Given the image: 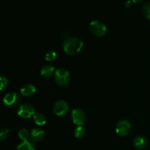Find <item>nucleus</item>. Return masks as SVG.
I'll return each instance as SVG.
<instances>
[{"mask_svg":"<svg viewBox=\"0 0 150 150\" xmlns=\"http://www.w3.org/2000/svg\"><path fill=\"white\" fill-rule=\"evenodd\" d=\"M83 45V41L77 38H70L66 40L63 43L64 51L70 55L79 54Z\"/></svg>","mask_w":150,"mask_h":150,"instance_id":"obj_1","label":"nucleus"},{"mask_svg":"<svg viewBox=\"0 0 150 150\" xmlns=\"http://www.w3.org/2000/svg\"><path fill=\"white\" fill-rule=\"evenodd\" d=\"M55 80L57 84L60 86H65L68 84L69 79H70V73L66 69L60 67L57 69L55 71Z\"/></svg>","mask_w":150,"mask_h":150,"instance_id":"obj_2","label":"nucleus"},{"mask_svg":"<svg viewBox=\"0 0 150 150\" xmlns=\"http://www.w3.org/2000/svg\"><path fill=\"white\" fill-rule=\"evenodd\" d=\"M89 29L92 33L98 37L103 36L107 30V27L100 21L95 20L92 21L89 25Z\"/></svg>","mask_w":150,"mask_h":150,"instance_id":"obj_3","label":"nucleus"},{"mask_svg":"<svg viewBox=\"0 0 150 150\" xmlns=\"http://www.w3.org/2000/svg\"><path fill=\"white\" fill-rule=\"evenodd\" d=\"M20 96L16 92H9L4 95L3 103L8 107H16L20 103Z\"/></svg>","mask_w":150,"mask_h":150,"instance_id":"obj_4","label":"nucleus"},{"mask_svg":"<svg viewBox=\"0 0 150 150\" xmlns=\"http://www.w3.org/2000/svg\"><path fill=\"white\" fill-rule=\"evenodd\" d=\"M71 118L73 123L79 126H82L86 121V114L80 108H74L71 112Z\"/></svg>","mask_w":150,"mask_h":150,"instance_id":"obj_5","label":"nucleus"},{"mask_svg":"<svg viewBox=\"0 0 150 150\" xmlns=\"http://www.w3.org/2000/svg\"><path fill=\"white\" fill-rule=\"evenodd\" d=\"M35 114V108L29 103H24L19 107L18 110V115L23 118H29Z\"/></svg>","mask_w":150,"mask_h":150,"instance_id":"obj_6","label":"nucleus"},{"mask_svg":"<svg viewBox=\"0 0 150 150\" xmlns=\"http://www.w3.org/2000/svg\"><path fill=\"white\" fill-rule=\"evenodd\" d=\"M130 123L127 120H122L120 121L116 127V132L120 136H125L130 130Z\"/></svg>","mask_w":150,"mask_h":150,"instance_id":"obj_7","label":"nucleus"},{"mask_svg":"<svg viewBox=\"0 0 150 150\" xmlns=\"http://www.w3.org/2000/svg\"><path fill=\"white\" fill-rule=\"evenodd\" d=\"M69 105L66 101L59 100L57 101L54 105V112L57 116H63L68 111Z\"/></svg>","mask_w":150,"mask_h":150,"instance_id":"obj_8","label":"nucleus"},{"mask_svg":"<svg viewBox=\"0 0 150 150\" xmlns=\"http://www.w3.org/2000/svg\"><path fill=\"white\" fill-rule=\"evenodd\" d=\"M44 133L43 130L40 128H33L30 132V138L32 139V140L35 141V142H40L42 140V139L44 138Z\"/></svg>","mask_w":150,"mask_h":150,"instance_id":"obj_9","label":"nucleus"},{"mask_svg":"<svg viewBox=\"0 0 150 150\" xmlns=\"http://www.w3.org/2000/svg\"><path fill=\"white\" fill-rule=\"evenodd\" d=\"M146 144H147V140L144 136L142 135L136 136L133 139V145L138 149H144L146 147Z\"/></svg>","mask_w":150,"mask_h":150,"instance_id":"obj_10","label":"nucleus"},{"mask_svg":"<svg viewBox=\"0 0 150 150\" xmlns=\"http://www.w3.org/2000/svg\"><path fill=\"white\" fill-rule=\"evenodd\" d=\"M35 91H36V87L31 83L24 85L21 89V92L24 96H31L35 93Z\"/></svg>","mask_w":150,"mask_h":150,"instance_id":"obj_11","label":"nucleus"},{"mask_svg":"<svg viewBox=\"0 0 150 150\" xmlns=\"http://www.w3.org/2000/svg\"><path fill=\"white\" fill-rule=\"evenodd\" d=\"M35 145L30 141L22 142L16 146V150H35Z\"/></svg>","mask_w":150,"mask_h":150,"instance_id":"obj_12","label":"nucleus"},{"mask_svg":"<svg viewBox=\"0 0 150 150\" xmlns=\"http://www.w3.org/2000/svg\"><path fill=\"white\" fill-rule=\"evenodd\" d=\"M54 70H55V68H54V66L45 65L42 67V68L41 69L40 73L43 77L49 78L52 76Z\"/></svg>","mask_w":150,"mask_h":150,"instance_id":"obj_13","label":"nucleus"},{"mask_svg":"<svg viewBox=\"0 0 150 150\" xmlns=\"http://www.w3.org/2000/svg\"><path fill=\"white\" fill-rule=\"evenodd\" d=\"M33 119L35 123L38 125H43L46 122V117L42 113H35L33 116Z\"/></svg>","mask_w":150,"mask_h":150,"instance_id":"obj_14","label":"nucleus"},{"mask_svg":"<svg viewBox=\"0 0 150 150\" xmlns=\"http://www.w3.org/2000/svg\"><path fill=\"white\" fill-rule=\"evenodd\" d=\"M29 131H28L26 129L22 128L21 129L18 131V136L21 140H23V142H25V141H28V139H29Z\"/></svg>","mask_w":150,"mask_h":150,"instance_id":"obj_15","label":"nucleus"},{"mask_svg":"<svg viewBox=\"0 0 150 150\" xmlns=\"http://www.w3.org/2000/svg\"><path fill=\"white\" fill-rule=\"evenodd\" d=\"M74 135L78 139H81L85 135V130L82 126H79L75 129Z\"/></svg>","mask_w":150,"mask_h":150,"instance_id":"obj_16","label":"nucleus"},{"mask_svg":"<svg viewBox=\"0 0 150 150\" xmlns=\"http://www.w3.org/2000/svg\"><path fill=\"white\" fill-rule=\"evenodd\" d=\"M143 13L146 18L150 19V2L145 3L143 6Z\"/></svg>","mask_w":150,"mask_h":150,"instance_id":"obj_17","label":"nucleus"},{"mask_svg":"<svg viewBox=\"0 0 150 150\" xmlns=\"http://www.w3.org/2000/svg\"><path fill=\"white\" fill-rule=\"evenodd\" d=\"M57 52L55 51H50L46 53L45 56V59L46 61H52L57 57Z\"/></svg>","mask_w":150,"mask_h":150,"instance_id":"obj_18","label":"nucleus"},{"mask_svg":"<svg viewBox=\"0 0 150 150\" xmlns=\"http://www.w3.org/2000/svg\"><path fill=\"white\" fill-rule=\"evenodd\" d=\"M10 130H11V128H10V127H9V128H7V129H4L3 128V127H1V132H0V140L1 141L4 140V139L7 137V133H8Z\"/></svg>","mask_w":150,"mask_h":150,"instance_id":"obj_19","label":"nucleus"},{"mask_svg":"<svg viewBox=\"0 0 150 150\" xmlns=\"http://www.w3.org/2000/svg\"><path fill=\"white\" fill-rule=\"evenodd\" d=\"M1 89L3 90L4 89V87H6L8 83V80L6 77H4V76H1Z\"/></svg>","mask_w":150,"mask_h":150,"instance_id":"obj_20","label":"nucleus"},{"mask_svg":"<svg viewBox=\"0 0 150 150\" xmlns=\"http://www.w3.org/2000/svg\"><path fill=\"white\" fill-rule=\"evenodd\" d=\"M130 4H131V1H127L125 2V5L127 6V7H129V6L130 5Z\"/></svg>","mask_w":150,"mask_h":150,"instance_id":"obj_21","label":"nucleus"}]
</instances>
